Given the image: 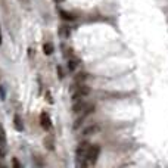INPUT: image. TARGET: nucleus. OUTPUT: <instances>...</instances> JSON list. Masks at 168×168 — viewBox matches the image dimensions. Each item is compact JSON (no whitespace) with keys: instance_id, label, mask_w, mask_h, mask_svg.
I'll use <instances>...</instances> for the list:
<instances>
[{"instance_id":"obj_19","label":"nucleus","mask_w":168,"mask_h":168,"mask_svg":"<svg viewBox=\"0 0 168 168\" xmlns=\"http://www.w3.org/2000/svg\"><path fill=\"white\" fill-rule=\"evenodd\" d=\"M55 2H58V3H62V2H64V0H55Z\"/></svg>"},{"instance_id":"obj_2","label":"nucleus","mask_w":168,"mask_h":168,"mask_svg":"<svg viewBox=\"0 0 168 168\" xmlns=\"http://www.w3.org/2000/svg\"><path fill=\"white\" fill-rule=\"evenodd\" d=\"M99 152H100V147L97 145H90L89 149H87V153H86V159L90 164H94L97 161V156H99Z\"/></svg>"},{"instance_id":"obj_15","label":"nucleus","mask_w":168,"mask_h":168,"mask_svg":"<svg viewBox=\"0 0 168 168\" xmlns=\"http://www.w3.org/2000/svg\"><path fill=\"white\" fill-rule=\"evenodd\" d=\"M58 75H59V78L61 80L64 78V72H62V68L61 67H58Z\"/></svg>"},{"instance_id":"obj_16","label":"nucleus","mask_w":168,"mask_h":168,"mask_svg":"<svg viewBox=\"0 0 168 168\" xmlns=\"http://www.w3.org/2000/svg\"><path fill=\"white\" fill-rule=\"evenodd\" d=\"M0 96H2V99H5L6 97V94H5V90H3V87L0 86Z\"/></svg>"},{"instance_id":"obj_20","label":"nucleus","mask_w":168,"mask_h":168,"mask_svg":"<svg viewBox=\"0 0 168 168\" xmlns=\"http://www.w3.org/2000/svg\"><path fill=\"white\" fill-rule=\"evenodd\" d=\"M0 44H2V33H0Z\"/></svg>"},{"instance_id":"obj_10","label":"nucleus","mask_w":168,"mask_h":168,"mask_svg":"<svg viewBox=\"0 0 168 168\" xmlns=\"http://www.w3.org/2000/svg\"><path fill=\"white\" fill-rule=\"evenodd\" d=\"M43 50H44L46 55H52V53L55 52V47H53L52 43H46V44L43 46Z\"/></svg>"},{"instance_id":"obj_6","label":"nucleus","mask_w":168,"mask_h":168,"mask_svg":"<svg viewBox=\"0 0 168 168\" xmlns=\"http://www.w3.org/2000/svg\"><path fill=\"white\" fill-rule=\"evenodd\" d=\"M44 146H46V149H49V150H53V149H55V142H53V137H52V136H46L44 137Z\"/></svg>"},{"instance_id":"obj_1","label":"nucleus","mask_w":168,"mask_h":168,"mask_svg":"<svg viewBox=\"0 0 168 168\" xmlns=\"http://www.w3.org/2000/svg\"><path fill=\"white\" fill-rule=\"evenodd\" d=\"M89 143L87 142H81L75 150V156H77V164L81 165V167H86L89 162L86 159V153H87V149H89Z\"/></svg>"},{"instance_id":"obj_5","label":"nucleus","mask_w":168,"mask_h":168,"mask_svg":"<svg viewBox=\"0 0 168 168\" xmlns=\"http://www.w3.org/2000/svg\"><path fill=\"white\" fill-rule=\"evenodd\" d=\"M86 106H87V103H86V102L78 100V102H75V105L72 106V111H74V114L81 115V114L84 112V109H86Z\"/></svg>"},{"instance_id":"obj_13","label":"nucleus","mask_w":168,"mask_h":168,"mask_svg":"<svg viewBox=\"0 0 168 168\" xmlns=\"http://www.w3.org/2000/svg\"><path fill=\"white\" fill-rule=\"evenodd\" d=\"M12 167H15V168L21 167V164H19V161H18L16 158H13V159H12Z\"/></svg>"},{"instance_id":"obj_3","label":"nucleus","mask_w":168,"mask_h":168,"mask_svg":"<svg viewBox=\"0 0 168 168\" xmlns=\"http://www.w3.org/2000/svg\"><path fill=\"white\" fill-rule=\"evenodd\" d=\"M90 93V87L89 86H84V84H80V87H77V91L74 93L72 96V100L74 102H78V100H83L84 97H87Z\"/></svg>"},{"instance_id":"obj_7","label":"nucleus","mask_w":168,"mask_h":168,"mask_svg":"<svg viewBox=\"0 0 168 168\" xmlns=\"http://www.w3.org/2000/svg\"><path fill=\"white\" fill-rule=\"evenodd\" d=\"M97 131H99V127H97V125H90L87 128H84L83 136H91V134H94V133H97Z\"/></svg>"},{"instance_id":"obj_12","label":"nucleus","mask_w":168,"mask_h":168,"mask_svg":"<svg viewBox=\"0 0 168 168\" xmlns=\"http://www.w3.org/2000/svg\"><path fill=\"white\" fill-rule=\"evenodd\" d=\"M61 18H62V19H67V21H72V19H74V16H72L69 12H64V11H61Z\"/></svg>"},{"instance_id":"obj_17","label":"nucleus","mask_w":168,"mask_h":168,"mask_svg":"<svg viewBox=\"0 0 168 168\" xmlns=\"http://www.w3.org/2000/svg\"><path fill=\"white\" fill-rule=\"evenodd\" d=\"M46 97H47V102H49V103H53V99L50 97V94H49V93L46 94Z\"/></svg>"},{"instance_id":"obj_4","label":"nucleus","mask_w":168,"mask_h":168,"mask_svg":"<svg viewBox=\"0 0 168 168\" xmlns=\"http://www.w3.org/2000/svg\"><path fill=\"white\" fill-rule=\"evenodd\" d=\"M40 124H41V127L44 130H49L52 127V121H50V117H49L47 112H41V115H40Z\"/></svg>"},{"instance_id":"obj_14","label":"nucleus","mask_w":168,"mask_h":168,"mask_svg":"<svg viewBox=\"0 0 168 168\" xmlns=\"http://www.w3.org/2000/svg\"><path fill=\"white\" fill-rule=\"evenodd\" d=\"M61 35H62V37H64V35L67 37V35H68V30H67V27H61Z\"/></svg>"},{"instance_id":"obj_11","label":"nucleus","mask_w":168,"mask_h":168,"mask_svg":"<svg viewBox=\"0 0 168 168\" xmlns=\"http://www.w3.org/2000/svg\"><path fill=\"white\" fill-rule=\"evenodd\" d=\"M78 67V61H74V59H71L69 62H68V69L69 71H75Z\"/></svg>"},{"instance_id":"obj_8","label":"nucleus","mask_w":168,"mask_h":168,"mask_svg":"<svg viewBox=\"0 0 168 168\" xmlns=\"http://www.w3.org/2000/svg\"><path fill=\"white\" fill-rule=\"evenodd\" d=\"M13 124H15V128H16L18 131H24L22 120H21V117H19V115H15V118H13Z\"/></svg>"},{"instance_id":"obj_18","label":"nucleus","mask_w":168,"mask_h":168,"mask_svg":"<svg viewBox=\"0 0 168 168\" xmlns=\"http://www.w3.org/2000/svg\"><path fill=\"white\" fill-rule=\"evenodd\" d=\"M3 155H5V152H3V150H2V149H0V158L3 156Z\"/></svg>"},{"instance_id":"obj_9","label":"nucleus","mask_w":168,"mask_h":168,"mask_svg":"<svg viewBox=\"0 0 168 168\" xmlns=\"http://www.w3.org/2000/svg\"><path fill=\"white\" fill-rule=\"evenodd\" d=\"M86 80H87V74H86V72H78V74L75 75L74 81H75L77 84H83V83H84Z\"/></svg>"}]
</instances>
